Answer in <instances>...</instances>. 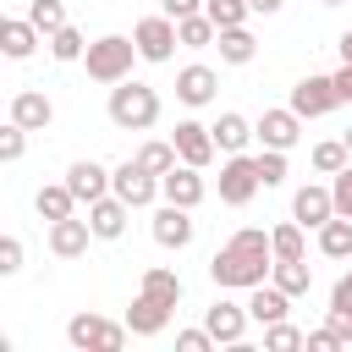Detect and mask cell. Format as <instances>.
Here are the masks:
<instances>
[{
  "mask_svg": "<svg viewBox=\"0 0 352 352\" xmlns=\"http://www.w3.org/2000/svg\"><path fill=\"white\" fill-rule=\"evenodd\" d=\"M270 270H275V242H270V231H258V226H242V231L209 258V280H214L220 292H253L258 280H270Z\"/></svg>",
  "mask_w": 352,
  "mask_h": 352,
  "instance_id": "1",
  "label": "cell"
},
{
  "mask_svg": "<svg viewBox=\"0 0 352 352\" xmlns=\"http://www.w3.org/2000/svg\"><path fill=\"white\" fill-rule=\"evenodd\" d=\"M132 60H143V55H138V44H132L126 33H104V38H94V44H88V55H82L88 77H94V82H104V88L126 82V77H132Z\"/></svg>",
  "mask_w": 352,
  "mask_h": 352,
  "instance_id": "2",
  "label": "cell"
},
{
  "mask_svg": "<svg viewBox=\"0 0 352 352\" xmlns=\"http://www.w3.org/2000/svg\"><path fill=\"white\" fill-rule=\"evenodd\" d=\"M104 110H110V121H116L121 132H148V126L160 121V94H154L148 82H132V77H126V82L110 88V104H104Z\"/></svg>",
  "mask_w": 352,
  "mask_h": 352,
  "instance_id": "3",
  "label": "cell"
},
{
  "mask_svg": "<svg viewBox=\"0 0 352 352\" xmlns=\"http://www.w3.org/2000/svg\"><path fill=\"white\" fill-rule=\"evenodd\" d=\"M126 319L116 324V319H99V314H72L66 319V341L77 346V352H121L126 346Z\"/></svg>",
  "mask_w": 352,
  "mask_h": 352,
  "instance_id": "4",
  "label": "cell"
},
{
  "mask_svg": "<svg viewBox=\"0 0 352 352\" xmlns=\"http://www.w3.org/2000/svg\"><path fill=\"white\" fill-rule=\"evenodd\" d=\"M258 154H226V165H220V204H231V209H242V204H253L258 198Z\"/></svg>",
  "mask_w": 352,
  "mask_h": 352,
  "instance_id": "5",
  "label": "cell"
},
{
  "mask_svg": "<svg viewBox=\"0 0 352 352\" xmlns=\"http://www.w3.org/2000/svg\"><path fill=\"white\" fill-rule=\"evenodd\" d=\"M132 44H138V55H143L148 66H165V60L176 55V44H182V38H176V16H165V11H160V16H143V22L132 28Z\"/></svg>",
  "mask_w": 352,
  "mask_h": 352,
  "instance_id": "6",
  "label": "cell"
},
{
  "mask_svg": "<svg viewBox=\"0 0 352 352\" xmlns=\"http://www.w3.org/2000/svg\"><path fill=\"white\" fill-rule=\"evenodd\" d=\"M110 192H116V198H126L132 209H148V204L160 198V176H154V170H143L138 160H121V165L110 170Z\"/></svg>",
  "mask_w": 352,
  "mask_h": 352,
  "instance_id": "7",
  "label": "cell"
},
{
  "mask_svg": "<svg viewBox=\"0 0 352 352\" xmlns=\"http://www.w3.org/2000/svg\"><path fill=\"white\" fill-rule=\"evenodd\" d=\"M253 132H258L264 148H286V154H292V148L302 143V116H297L292 104H280V110H264V116L253 121Z\"/></svg>",
  "mask_w": 352,
  "mask_h": 352,
  "instance_id": "8",
  "label": "cell"
},
{
  "mask_svg": "<svg viewBox=\"0 0 352 352\" xmlns=\"http://www.w3.org/2000/svg\"><path fill=\"white\" fill-rule=\"evenodd\" d=\"M248 302H231V297H220V302H209L204 308V324H209V336L220 341V346H242V336H248Z\"/></svg>",
  "mask_w": 352,
  "mask_h": 352,
  "instance_id": "9",
  "label": "cell"
},
{
  "mask_svg": "<svg viewBox=\"0 0 352 352\" xmlns=\"http://www.w3.org/2000/svg\"><path fill=\"white\" fill-rule=\"evenodd\" d=\"M336 104H341L336 77H302V82L292 88V110H297L302 121H319V116H330Z\"/></svg>",
  "mask_w": 352,
  "mask_h": 352,
  "instance_id": "10",
  "label": "cell"
},
{
  "mask_svg": "<svg viewBox=\"0 0 352 352\" xmlns=\"http://www.w3.org/2000/svg\"><path fill=\"white\" fill-rule=\"evenodd\" d=\"M204 170L198 165H187V160H176L165 176H160V198H170V204H182V209H198L204 204Z\"/></svg>",
  "mask_w": 352,
  "mask_h": 352,
  "instance_id": "11",
  "label": "cell"
},
{
  "mask_svg": "<svg viewBox=\"0 0 352 352\" xmlns=\"http://www.w3.org/2000/svg\"><path fill=\"white\" fill-rule=\"evenodd\" d=\"M170 143H176V154H182L187 165H198V170H209V160L220 154V143H214V132H209L204 121H176Z\"/></svg>",
  "mask_w": 352,
  "mask_h": 352,
  "instance_id": "12",
  "label": "cell"
},
{
  "mask_svg": "<svg viewBox=\"0 0 352 352\" xmlns=\"http://www.w3.org/2000/svg\"><path fill=\"white\" fill-rule=\"evenodd\" d=\"M126 220H132V204L116 198V192H104V198L88 204V226H94L99 242H121V236H126Z\"/></svg>",
  "mask_w": 352,
  "mask_h": 352,
  "instance_id": "13",
  "label": "cell"
},
{
  "mask_svg": "<svg viewBox=\"0 0 352 352\" xmlns=\"http://www.w3.org/2000/svg\"><path fill=\"white\" fill-rule=\"evenodd\" d=\"M148 231H154V242H160V248L182 253V248L192 242V209H182V204H170V198H165V204L154 209V226H148Z\"/></svg>",
  "mask_w": 352,
  "mask_h": 352,
  "instance_id": "14",
  "label": "cell"
},
{
  "mask_svg": "<svg viewBox=\"0 0 352 352\" xmlns=\"http://www.w3.org/2000/svg\"><path fill=\"white\" fill-rule=\"evenodd\" d=\"M330 214H336V192H330V187L308 182V187H297V192H292V220H302L308 231H319Z\"/></svg>",
  "mask_w": 352,
  "mask_h": 352,
  "instance_id": "15",
  "label": "cell"
},
{
  "mask_svg": "<svg viewBox=\"0 0 352 352\" xmlns=\"http://www.w3.org/2000/svg\"><path fill=\"white\" fill-rule=\"evenodd\" d=\"M88 242H99L88 220H77V214L50 220V253H55V258H82V253H88Z\"/></svg>",
  "mask_w": 352,
  "mask_h": 352,
  "instance_id": "16",
  "label": "cell"
},
{
  "mask_svg": "<svg viewBox=\"0 0 352 352\" xmlns=\"http://www.w3.org/2000/svg\"><path fill=\"white\" fill-rule=\"evenodd\" d=\"M214 88H220V77H214V66H204V60H192V66H182L176 72V99L182 104H214Z\"/></svg>",
  "mask_w": 352,
  "mask_h": 352,
  "instance_id": "17",
  "label": "cell"
},
{
  "mask_svg": "<svg viewBox=\"0 0 352 352\" xmlns=\"http://www.w3.org/2000/svg\"><path fill=\"white\" fill-rule=\"evenodd\" d=\"M170 314H176L170 302H160V297L138 292V297H132V308H126V330H132V336H165Z\"/></svg>",
  "mask_w": 352,
  "mask_h": 352,
  "instance_id": "18",
  "label": "cell"
},
{
  "mask_svg": "<svg viewBox=\"0 0 352 352\" xmlns=\"http://www.w3.org/2000/svg\"><path fill=\"white\" fill-rule=\"evenodd\" d=\"M66 187L77 192V204H94V198L110 192V170H104L99 160H72V165H66Z\"/></svg>",
  "mask_w": 352,
  "mask_h": 352,
  "instance_id": "19",
  "label": "cell"
},
{
  "mask_svg": "<svg viewBox=\"0 0 352 352\" xmlns=\"http://www.w3.org/2000/svg\"><path fill=\"white\" fill-rule=\"evenodd\" d=\"M11 121H16V126H28V132H44V126L55 121V104H50V94H38V88H22V94H11Z\"/></svg>",
  "mask_w": 352,
  "mask_h": 352,
  "instance_id": "20",
  "label": "cell"
},
{
  "mask_svg": "<svg viewBox=\"0 0 352 352\" xmlns=\"http://www.w3.org/2000/svg\"><path fill=\"white\" fill-rule=\"evenodd\" d=\"M38 28H33V16H6L0 22V50H6V60H28L33 50H38Z\"/></svg>",
  "mask_w": 352,
  "mask_h": 352,
  "instance_id": "21",
  "label": "cell"
},
{
  "mask_svg": "<svg viewBox=\"0 0 352 352\" xmlns=\"http://www.w3.org/2000/svg\"><path fill=\"white\" fill-rule=\"evenodd\" d=\"M248 314H253L258 324H275V319H286V314H292V297H286L275 280H258V286L248 292Z\"/></svg>",
  "mask_w": 352,
  "mask_h": 352,
  "instance_id": "22",
  "label": "cell"
},
{
  "mask_svg": "<svg viewBox=\"0 0 352 352\" xmlns=\"http://www.w3.org/2000/svg\"><path fill=\"white\" fill-rule=\"evenodd\" d=\"M209 132H214L220 154H242V148L258 138V132H253V121H248V116H236V110H220V121H214Z\"/></svg>",
  "mask_w": 352,
  "mask_h": 352,
  "instance_id": "23",
  "label": "cell"
},
{
  "mask_svg": "<svg viewBox=\"0 0 352 352\" xmlns=\"http://www.w3.org/2000/svg\"><path fill=\"white\" fill-rule=\"evenodd\" d=\"M214 50H220V60H226V66H248V60L258 55V38H253V33H248V22H242V28H220Z\"/></svg>",
  "mask_w": 352,
  "mask_h": 352,
  "instance_id": "24",
  "label": "cell"
},
{
  "mask_svg": "<svg viewBox=\"0 0 352 352\" xmlns=\"http://www.w3.org/2000/svg\"><path fill=\"white\" fill-rule=\"evenodd\" d=\"M270 280H275L286 297H308V292H314V270H308V258H275Z\"/></svg>",
  "mask_w": 352,
  "mask_h": 352,
  "instance_id": "25",
  "label": "cell"
},
{
  "mask_svg": "<svg viewBox=\"0 0 352 352\" xmlns=\"http://www.w3.org/2000/svg\"><path fill=\"white\" fill-rule=\"evenodd\" d=\"M33 209H38V220H66V214H77V192H72L66 182L38 187V192H33Z\"/></svg>",
  "mask_w": 352,
  "mask_h": 352,
  "instance_id": "26",
  "label": "cell"
},
{
  "mask_svg": "<svg viewBox=\"0 0 352 352\" xmlns=\"http://www.w3.org/2000/svg\"><path fill=\"white\" fill-rule=\"evenodd\" d=\"M138 292H148V297H160V302H182V275L176 270H165V264H148L143 270V280H138Z\"/></svg>",
  "mask_w": 352,
  "mask_h": 352,
  "instance_id": "27",
  "label": "cell"
},
{
  "mask_svg": "<svg viewBox=\"0 0 352 352\" xmlns=\"http://www.w3.org/2000/svg\"><path fill=\"white\" fill-rule=\"evenodd\" d=\"M319 253L324 258H352V220L346 214H330L319 226Z\"/></svg>",
  "mask_w": 352,
  "mask_h": 352,
  "instance_id": "28",
  "label": "cell"
},
{
  "mask_svg": "<svg viewBox=\"0 0 352 352\" xmlns=\"http://www.w3.org/2000/svg\"><path fill=\"white\" fill-rule=\"evenodd\" d=\"M176 38H182L187 50H209V44L220 38V28L209 22V11H192V16H176Z\"/></svg>",
  "mask_w": 352,
  "mask_h": 352,
  "instance_id": "29",
  "label": "cell"
},
{
  "mask_svg": "<svg viewBox=\"0 0 352 352\" xmlns=\"http://www.w3.org/2000/svg\"><path fill=\"white\" fill-rule=\"evenodd\" d=\"M270 242H275V258H308V226L302 220H280L270 231Z\"/></svg>",
  "mask_w": 352,
  "mask_h": 352,
  "instance_id": "30",
  "label": "cell"
},
{
  "mask_svg": "<svg viewBox=\"0 0 352 352\" xmlns=\"http://www.w3.org/2000/svg\"><path fill=\"white\" fill-rule=\"evenodd\" d=\"M132 160H138L143 170H154V176H165V170H170V165H176L182 154H176V143H170V138H148V143H143V148H138Z\"/></svg>",
  "mask_w": 352,
  "mask_h": 352,
  "instance_id": "31",
  "label": "cell"
},
{
  "mask_svg": "<svg viewBox=\"0 0 352 352\" xmlns=\"http://www.w3.org/2000/svg\"><path fill=\"white\" fill-rule=\"evenodd\" d=\"M44 44H50V55H55V60H82V55H88V38H82L72 22H66V28H55Z\"/></svg>",
  "mask_w": 352,
  "mask_h": 352,
  "instance_id": "32",
  "label": "cell"
},
{
  "mask_svg": "<svg viewBox=\"0 0 352 352\" xmlns=\"http://www.w3.org/2000/svg\"><path fill=\"white\" fill-rule=\"evenodd\" d=\"M341 165H352V154H346V143H341V138L314 143V170H319V176H336Z\"/></svg>",
  "mask_w": 352,
  "mask_h": 352,
  "instance_id": "33",
  "label": "cell"
},
{
  "mask_svg": "<svg viewBox=\"0 0 352 352\" xmlns=\"http://www.w3.org/2000/svg\"><path fill=\"white\" fill-rule=\"evenodd\" d=\"M204 11H209V22H214V28H242V22L253 16V6H248V0H204Z\"/></svg>",
  "mask_w": 352,
  "mask_h": 352,
  "instance_id": "34",
  "label": "cell"
},
{
  "mask_svg": "<svg viewBox=\"0 0 352 352\" xmlns=\"http://www.w3.org/2000/svg\"><path fill=\"white\" fill-rule=\"evenodd\" d=\"M264 346H270V352H292V346H308V330H297V324L275 319V324H264Z\"/></svg>",
  "mask_w": 352,
  "mask_h": 352,
  "instance_id": "35",
  "label": "cell"
},
{
  "mask_svg": "<svg viewBox=\"0 0 352 352\" xmlns=\"http://www.w3.org/2000/svg\"><path fill=\"white\" fill-rule=\"evenodd\" d=\"M28 16H33V28H38L44 38H50L55 28H66V6H60V0H33V6H28Z\"/></svg>",
  "mask_w": 352,
  "mask_h": 352,
  "instance_id": "36",
  "label": "cell"
},
{
  "mask_svg": "<svg viewBox=\"0 0 352 352\" xmlns=\"http://www.w3.org/2000/svg\"><path fill=\"white\" fill-rule=\"evenodd\" d=\"M258 182L264 187H280L286 182V148H258Z\"/></svg>",
  "mask_w": 352,
  "mask_h": 352,
  "instance_id": "37",
  "label": "cell"
},
{
  "mask_svg": "<svg viewBox=\"0 0 352 352\" xmlns=\"http://www.w3.org/2000/svg\"><path fill=\"white\" fill-rule=\"evenodd\" d=\"M22 154H28V126L6 121V132H0V160H6V165H16Z\"/></svg>",
  "mask_w": 352,
  "mask_h": 352,
  "instance_id": "38",
  "label": "cell"
},
{
  "mask_svg": "<svg viewBox=\"0 0 352 352\" xmlns=\"http://www.w3.org/2000/svg\"><path fill=\"white\" fill-rule=\"evenodd\" d=\"M330 192H336V214L352 220V165H341V170L330 176Z\"/></svg>",
  "mask_w": 352,
  "mask_h": 352,
  "instance_id": "39",
  "label": "cell"
},
{
  "mask_svg": "<svg viewBox=\"0 0 352 352\" xmlns=\"http://www.w3.org/2000/svg\"><path fill=\"white\" fill-rule=\"evenodd\" d=\"M176 346H182V352H209V346H220V341L209 336V324H198V330H182Z\"/></svg>",
  "mask_w": 352,
  "mask_h": 352,
  "instance_id": "40",
  "label": "cell"
},
{
  "mask_svg": "<svg viewBox=\"0 0 352 352\" xmlns=\"http://www.w3.org/2000/svg\"><path fill=\"white\" fill-rule=\"evenodd\" d=\"M16 270H22V242L0 236V275H16Z\"/></svg>",
  "mask_w": 352,
  "mask_h": 352,
  "instance_id": "41",
  "label": "cell"
},
{
  "mask_svg": "<svg viewBox=\"0 0 352 352\" xmlns=\"http://www.w3.org/2000/svg\"><path fill=\"white\" fill-rule=\"evenodd\" d=\"M336 346H346L330 324H319V330H308V352H336Z\"/></svg>",
  "mask_w": 352,
  "mask_h": 352,
  "instance_id": "42",
  "label": "cell"
},
{
  "mask_svg": "<svg viewBox=\"0 0 352 352\" xmlns=\"http://www.w3.org/2000/svg\"><path fill=\"white\" fill-rule=\"evenodd\" d=\"M324 324H330V330L352 346V308H324Z\"/></svg>",
  "mask_w": 352,
  "mask_h": 352,
  "instance_id": "43",
  "label": "cell"
},
{
  "mask_svg": "<svg viewBox=\"0 0 352 352\" xmlns=\"http://www.w3.org/2000/svg\"><path fill=\"white\" fill-rule=\"evenodd\" d=\"M330 308H352V270H346V275L330 286Z\"/></svg>",
  "mask_w": 352,
  "mask_h": 352,
  "instance_id": "44",
  "label": "cell"
},
{
  "mask_svg": "<svg viewBox=\"0 0 352 352\" xmlns=\"http://www.w3.org/2000/svg\"><path fill=\"white\" fill-rule=\"evenodd\" d=\"M330 77H336V94H341V104H352V66L341 60V66H336Z\"/></svg>",
  "mask_w": 352,
  "mask_h": 352,
  "instance_id": "45",
  "label": "cell"
},
{
  "mask_svg": "<svg viewBox=\"0 0 352 352\" xmlns=\"http://www.w3.org/2000/svg\"><path fill=\"white\" fill-rule=\"evenodd\" d=\"M160 11L165 16H192V11H204V0H160Z\"/></svg>",
  "mask_w": 352,
  "mask_h": 352,
  "instance_id": "46",
  "label": "cell"
},
{
  "mask_svg": "<svg viewBox=\"0 0 352 352\" xmlns=\"http://www.w3.org/2000/svg\"><path fill=\"white\" fill-rule=\"evenodd\" d=\"M248 6H253V11H258V16H275V11H280V6H286V0H248Z\"/></svg>",
  "mask_w": 352,
  "mask_h": 352,
  "instance_id": "47",
  "label": "cell"
},
{
  "mask_svg": "<svg viewBox=\"0 0 352 352\" xmlns=\"http://www.w3.org/2000/svg\"><path fill=\"white\" fill-rule=\"evenodd\" d=\"M336 50H341V60H346V66H352V28H346V33H341V38H336Z\"/></svg>",
  "mask_w": 352,
  "mask_h": 352,
  "instance_id": "48",
  "label": "cell"
},
{
  "mask_svg": "<svg viewBox=\"0 0 352 352\" xmlns=\"http://www.w3.org/2000/svg\"><path fill=\"white\" fill-rule=\"evenodd\" d=\"M341 143H346V154H352V126H346V132H341Z\"/></svg>",
  "mask_w": 352,
  "mask_h": 352,
  "instance_id": "49",
  "label": "cell"
},
{
  "mask_svg": "<svg viewBox=\"0 0 352 352\" xmlns=\"http://www.w3.org/2000/svg\"><path fill=\"white\" fill-rule=\"evenodd\" d=\"M319 6H341V0H319Z\"/></svg>",
  "mask_w": 352,
  "mask_h": 352,
  "instance_id": "50",
  "label": "cell"
}]
</instances>
